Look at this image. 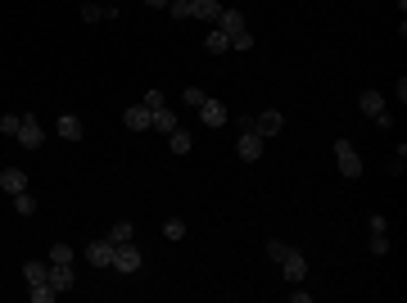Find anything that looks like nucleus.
Instances as JSON below:
<instances>
[{
	"mask_svg": "<svg viewBox=\"0 0 407 303\" xmlns=\"http://www.w3.org/2000/svg\"><path fill=\"white\" fill-rule=\"evenodd\" d=\"M371 254H375V258H385V254H389V240H385V231H371Z\"/></svg>",
	"mask_w": 407,
	"mask_h": 303,
	"instance_id": "26",
	"label": "nucleus"
},
{
	"mask_svg": "<svg viewBox=\"0 0 407 303\" xmlns=\"http://www.w3.org/2000/svg\"><path fill=\"white\" fill-rule=\"evenodd\" d=\"M82 131H86V127L73 118V113H64V118H59V136H64V141H82Z\"/></svg>",
	"mask_w": 407,
	"mask_h": 303,
	"instance_id": "20",
	"label": "nucleus"
},
{
	"mask_svg": "<svg viewBox=\"0 0 407 303\" xmlns=\"http://www.w3.org/2000/svg\"><path fill=\"white\" fill-rule=\"evenodd\" d=\"M14 141H19L23 150H36V145L45 141V136H41V122H36L32 113H23V122H19V136H14Z\"/></svg>",
	"mask_w": 407,
	"mask_h": 303,
	"instance_id": "4",
	"label": "nucleus"
},
{
	"mask_svg": "<svg viewBox=\"0 0 407 303\" xmlns=\"http://www.w3.org/2000/svg\"><path fill=\"white\" fill-rule=\"evenodd\" d=\"M335 159H340L344 177H362V154L353 150V141H335Z\"/></svg>",
	"mask_w": 407,
	"mask_h": 303,
	"instance_id": "3",
	"label": "nucleus"
},
{
	"mask_svg": "<svg viewBox=\"0 0 407 303\" xmlns=\"http://www.w3.org/2000/svg\"><path fill=\"white\" fill-rule=\"evenodd\" d=\"M168 150L177 154V159H186V154L195 150V141H190V131L186 127H177V131H168Z\"/></svg>",
	"mask_w": 407,
	"mask_h": 303,
	"instance_id": "14",
	"label": "nucleus"
},
{
	"mask_svg": "<svg viewBox=\"0 0 407 303\" xmlns=\"http://www.w3.org/2000/svg\"><path fill=\"white\" fill-rule=\"evenodd\" d=\"M0 190H5V195L28 190V172H23V168H0Z\"/></svg>",
	"mask_w": 407,
	"mask_h": 303,
	"instance_id": "9",
	"label": "nucleus"
},
{
	"mask_svg": "<svg viewBox=\"0 0 407 303\" xmlns=\"http://www.w3.org/2000/svg\"><path fill=\"white\" fill-rule=\"evenodd\" d=\"M19 113H5V118H0V131H5V136H19Z\"/></svg>",
	"mask_w": 407,
	"mask_h": 303,
	"instance_id": "29",
	"label": "nucleus"
},
{
	"mask_svg": "<svg viewBox=\"0 0 407 303\" xmlns=\"http://www.w3.org/2000/svg\"><path fill=\"white\" fill-rule=\"evenodd\" d=\"M285 254H289V245H280V240H267V258L276 262V267H280V258H285Z\"/></svg>",
	"mask_w": 407,
	"mask_h": 303,
	"instance_id": "28",
	"label": "nucleus"
},
{
	"mask_svg": "<svg viewBox=\"0 0 407 303\" xmlns=\"http://www.w3.org/2000/svg\"><path fill=\"white\" fill-rule=\"evenodd\" d=\"M213 27H222L226 36H236V32H245V14L240 10H222V19H217Z\"/></svg>",
	"mask_w": 407,
	"mask_h": 303,
	"instance_id": "15",
	"label": "nucleus"
},
{
	"mask_svg": "<svg viewBox=\"0 0 407 303\" xmlns=\"http://www.w3.org/2000/svg\"><path fill=\"white\" fill-rule=\"evenodd\" d=\"M82 254H86L91 267H113V240H91Z\"/></svg>",
	"mask_w": 407,
	"mask_h": 303,
	"instance_id": "5",
	"label": "nucleus"
},
{
	"mask_svg": "<svg viewBox=\"0 0 407 303\" xmlns=\"http://www.w3.org/2000/svg\"><path fill=\"white\" fill-rule=\"evenodd\" d=\"M204 50H208V54H226V50H231V36H226L222 27H208V36H204Z\"/></svg>",
	"mask_w": 407,
	"mask_h": 303,
	"instance_id": "16",
	"label": "nucleus"
},
{
	"mask_svg": "<svg viewBox=\"0 0 407 303\" xmlns=\"http://www.w3.org/2000/svg\"><path fill=\"white\" fill-rule=\"evenodd\" d=\"M199 118H204V127H222V122H226V104H222V100H213V96H204V104H199Z\"/></svg>",
	"mask_w": 407,
	"mask_h": 303,
	"instance_id": "8",
	"label": "nucleus"
},
{
	"mask_svg": "<svg viewBox=\"0 0 407 303\" xmlns=\"http://www.w3.org/2000/svg\"><path fill=\"white\" fill-rule=\"evenodd\" d=\"M280 271H285V281H289V285H299L303 276H308V258H303L299 249H289L285 258H280Z\"/></svg>",
	"mask_w": 407,
	"mask_h": 303,
	"instance_id": "7",
	"label": "nucleus"
},
{
	"mask_svg": "<svg viewBox=\"0 0 407 303\" xmlns=\"http://www.w3.org/2000/svg\"><path fill=\"white\" fill-rule=\"evenodd\" d=\"M145 109H163V91H150V96H145Z\"/></svg>",
	"mask_w": 407,
	"mask_h": 303,
	"instance_id": "31",
	"label": "nucleus"
},
{
	"mask_svg": "<svg viewBox=\"0 0 407 303\" xmlns=\"http://www.w3.org/2000/svg\"><path fill=\"white\" fill-rule=\"evenodd\" d=\"M358 109H362L366 118H380V113H385V96H380V91H362V96H358Z\"/></svg>",
	"mask_w": 407,
	"mask_h": 303,
	"instance_id": "13",
	"label": "nucleus"
},
{
	"mask_svg": "<svg viewBox=\"0 0 407 303\" xmlns=\"http://www.w3.org/2000/svg\"><path fill=\"white\" fill-rule=\"evenodd\" d=\"M109 240H113V245L131 240V222H113V227H109Z\"/></svg>",
	"mask_w": 407,
	"mask_h": 303,
	"instance_id": "23",
	"label": "nucleus"
},
{
	"mask_svg": "<svg viewBox=\"0 0 407 303\" xmlns=\"http://www.w3.org/2000/svg\"><path fill=\"white\" fill-rule=\"evenodd\" d=\"M104 14L113 19V10H104V5H82V19H86V23H100Z\"/></svg>",
	"mask_w": 407,
	"mask_h": 303,
	"instance_id": "22",
	"label": "nucleus"
},
{
	"mask_svg": "<svg viewBox=\"0 0 407 303\" xmlns=\"http://www.w3.org/2000/svg\"><path fill=\"white\" fill-rule=\"evenodd\" d=\"M45 258H50V262H73V249H68V245H50Z\"/></svg>",
	"mask_w": 407,
	"mask_h": 303,
	"instance_id": "24",
	"label": "nucleus"
},
{
	"mask_svg": "<svg viewBox=\"0 0 407 303\" xmlns=\"http://www.w3.org/2000/svg\"><path fill=\"white\" fill-rule=\"evenodd\" d=\"M23 281H28V285L50 281V258H32V262H23Z\"/></svg>",
	"mask_w": 407,
	"mask_h": 303,
	"instance_id": "12",
	"label": "nucleus"
},
{
	"mask_svg": "<svg viewBox=\"0 0 407 303\" xmlns=\"http://www.w3.org/2000/svg\"><path fill=\"white\" fill-rule=\"evenodd\" d=\"M50 285H54L59 294L73 290V262H50Z\"/></svg>",
	"mask_w": 407,
	"mask_h": 303,
	"instance_id": "11",
	"label": "nucleus"
},
{
	"mask_svg": "<svg viewBox=\"0 0 407 303\" xmlns=\"http://www.w3.org/2000/svg\"><path fill=\"white\" fill-rule=\"evenodd\" d=\"M195 19L217 23V19H222V0H195Z\"/></svg>",
	"mask_w": 407,
	"mask_h": 303,
	"instance_id": "17",
	"label": "nucleus"
},
{
	"mask_svg": "<svg viewBox=\"0 0 407 303\" xmlns=\"http://www.w3.org/2000/svg\"><path fill=\"white\" fill-rule=\"evenodd\" d=\"M150 127L168 136V131H177V113H172V109H154V122H150Z\"/></svg>",
	"mask_w": 407,
	"mask_h": 303,
	"instance_id": "19",
	"label": "nucleus"
},
{
	"mask_svg": "<svg viewBox=\"0 0 407 303\" xmlns=\"http://www.w3.org/2000/svg\"><path fill=\"white\" fill-rule=\"evenodd\" d=\"M280 127H285V118H280L276 109H263V113H249V131H258L263 141H272V136H276Z\"/></svg>",
	"mask_w": 407,
	"mask_h": 303,
	"instance_id": "2",
	"label": "nucleus"
},
{
	"mask_svg": "<svg viewBox=\"0 0 407 303\" xmlns=\"http://www.w3.org/2000/svg\"><path fill=\"white\" fill-rule=\"evenodd\" d=\"M14 213H23V217H28V213H36V199L28 195V190H19V195H14Z\"/></svg>",
	"mask_w": 407,
	"mask_h": 303,
	"instance_id": "21",
	"label": "nucleus"
},
{
	"mask_svg": "<svg viewBox=\"0 0 407 303\" xmlns=\"http://www.w3.org/2000/svg\"><path fill=\"white\" fill-rule=\"evenodd\" d=\"M182 100H186L190 109H199V104H204V91H199V87H186V96H182Z\"/></svg>",
	"mask_w": 407,
	"mask_h": 303,
	"instance_id": "30",
	"label": "nucleus"
},
{
	"mask_svg": "<svg viewBox=\"0 0 407 303\" xmlns=\"http://www.w3.org/2000/svg\"><path fill=\"white\" fill-rule=\"evenodd\" d=\"M231 50H254V32H249V27H245V32H236V36H231Z\"/></svg>",
	"mask_w": 407,
	"mask_h": 303,
	"instance_id": "27",
	"label": "nucleus"
},
{
	"mask_svg": "<svg viewBox=\"0 0 407 303\" xmlns=\"http://www.w3.org/2000/svg\"><path fill=\"white\" fill-rule=\"evenodd\" d=\"M236 154H240L245 163H258V159H263V136L245 127V131H240V141H236Z\"/></svg>",
	"mask_w": 407,
	"mask_h": 303,
	"instance_id": "6",
	"label": "nucleus"
},
{
	"mask_svg": "<svg viewBox=\"0 0 407 303\" xmlns=\"http://www.w3.org/2000/svg\"><path fill=\"white\" fill-rule=\"evenodd\" d=\"M122 122H127V131H150V122H154V109L136 104V109H127V113H122Z\"/></svg>",
	"mask_w": 407,
	"mask_h": 303,
	"instance_id": "10",
	"label": "nucleus"
},
{
	"mask_svg": "<svg viewBox=\"0 0 407 303\" xmlns=\"http://www.w3.org/2000/svg\"><path fill=\"white\" fill-rule=\"evenodd\" d=\"M163 236H168V240H182V236H186V222H182V217H172V222H163Z\"/></svg>",
	"mask_w": 407,
	"mask_h": 303,
	"instance_id": "25",
	"label": "nucleus"
},
{
	"mask_svg": "<svg viewBox=\"0 0 407 303\" xmlns=\"http://www.w3.org/2000/svg\"><path fill=\"white\" fill-rule=\"evenodd\" d=\"M145 5H150V10H159V5H168V0H145Z\"/></svg>",
	"mask_w": 407,
	"mask_h": 303,
	"instance_id": "32",
	"label": "nucleus"
},
{
	"mask_svg": "<svg viewBox=\"0 0 407 303\" xmlns=\"http://www.w3.org/2000/svg\"><path fill=\"white\" fill-rule=\"evenodd\" d=\"M28 299H32V303H54V299H59V290H54L50 281H36L32 290H28Z\"/></svg>",
	"mask_w": 407,
	"mask_h": 303,
	"instance_id": "18",
	"label": "nucleus"
},
{
	"mask_svg": "<svg viewBox=\"0 0 407 303\" xmlns=\"http://www.w3.org/2000/svg\"><path fill=\"white\" fill-rule=\"evenodd\" d=\"M140 262H145V249H136L131 240H122V245H113V267H118L122 276H131V271H140Z\"/></svg>",
	"mask_w": 407,
	"mask_h": 303,
	"instance_id": "1",
	"label": "nucleus"
}]
</instances>
